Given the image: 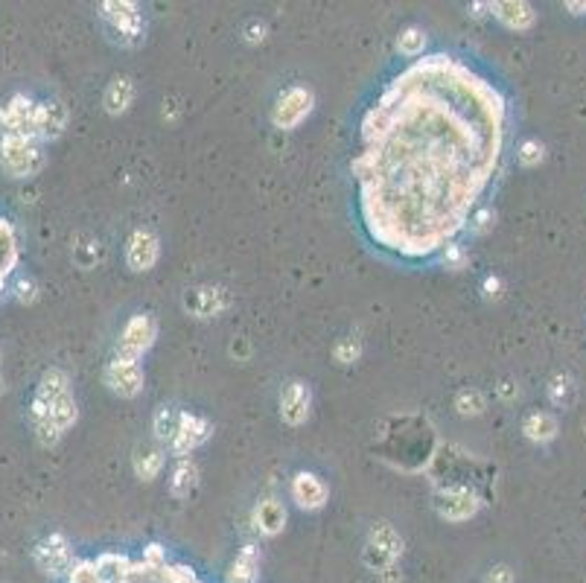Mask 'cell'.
<instances>
[{
    "label": "cell",
    "instance_id": "obj_1",
    "mask_svg": "<svg viewBox=\"0 0 586 583\" xmlns=\"http://www.w3.org/2000/svg\"><path fill=\"white\" fill-rule=\"evenodd\" d=\"M508 123L505 94L470 62L414 59L362 117L351 170L365 237L402 262L455 245L502 173Z\"/></svg>",
    "mask_w": 586,
    "mask_h": 583
},
{
    "label": "cell",
    "instance_id": "obj_2",
    "mask_svg": "<svg viewBox=\"0 0 586 583\" xmlns=\"http://www.w3.org/2000/svg\"><path fill=\"white\" fill-rule=\"evenodd\" d=\"M67 583H202V580L190 566L170 563L166 551L158 543H152L144 548L141 558H132L129 568L117 580H103L94 566V558H88L74 563V568L67 572Z\"/></svg>",
    "mask_w": 586,
    "mask_h": 583
},
{
    "label": "cell",
    "instance_id": "obj_3",
    "mask_svg": "<svg viewBox=\"0 0 586 583\" xmlns=\"http://www.w3.org/2000/svg\"><path fill=\"white\" fill-rule=\"evenodd\" d=\"M402 554V537L391 529L388 522L373 525L371 534H368V543H365V566L373 568L376 575L388 572V568H397V560Z\"/></svg>",
    "mask_w": 586,
    "mask_h": 583
},
{
    "label": "cell",
    "instance_id": "obj_4",
    "mask_svg": "<svg viewBox=\"0 0 586 583\" xmlns=\"http://www.w3.org/2000/svg\"><path fill=\"white\" fill-rule=\"evenodd\" d=\"M103 15L111 24V30L120 35L123 44H141L144 33H146V24H144V12L137 9L134 4H125V0H111V4H103Z\"/></svg>",
    "mask_w": 586,
    "mask_h": 583
},
{
    "label": "cell",
    "instance_id": "obj_5",
    "mask_svg": "<svg viewBox=\"0 0 586 583\" xmlns=\"http://www.w3.org/2000/svg\"><path fill=\"white\" fill-rule=\"evenodd\" d=\"M4 166L15 175H33L41 166V149L35 143V137L26 134H6L4 137Z\"/></svg>",
    "mask_w": 586,
    "mask_h": 583
},
{
    "label": "cell",
    "instance_id": "obj_6",
    "mask_svg": "<svg viewBox=\"0 0 586 583\" xmlns=\"http://www.w3.org/2000/svg\"><path fill=\"white\" fill-rule=\"evenodd\" d=\"M158 336V324H155V318L152 315H134L129 324H125L123 330V336H120V356L123 359H141L152 341H155Z\"/></svg>",
    "mask_w": 586,
    "mask_h": 583
},
{
    "label": "cell",
    "instance_id": "obj_7",
    "mask_svg": "<svg viewBox=\"0 0 586 583\" xmlns=\"http://www.w3.org/2000/svg\"><path fill=\"white\" fill-rule=\"evenodd\" d=\"M35 563L41 572L47 575H67L74 568V551H71V543H67V537L62 534H50L47 539H41L38 548H35Z\"/></svg>",
    "mask_w": 586,
    "mask_h": 583
},
{
    "label": "cell",
    "instance_id": "obj_8",
    "mask_svg": "<svg viewBox=\"0 0 586 583\" xmlns=\"http://www.w3.org/2000/svg\"><path fill=\"white\" fill-rule=\"evenodd\" d=\"M310 111H313V94L301 85H295L277 100V105L272 111V120H274L277 129H295Z\"/></svg>",
    "mask_w": 586,
    "mask_h": 583
},
{
    "label": "cell",
    "instance_id": "obj_9",
    "mask_svg": "<svg viewBox=\"0 0 586 583\" xmlns=\"http://www.w3.org/2000/svg\"><path fill=\"white\" fill-rule=\"evenodd\" d=\"M214 432V426L207 423L204 418H199V414H190V411H181V420H178V432L170 443V450L175 455H190L193 450H199L202 443L211 438Z\"/></svg>",
    "mask_w": 586,
    "mask_h": 583
},
{
    "label": "cell",
    "instance_id": "obj_10",
    "mask_svg": "<svg viewBox=\"0 0 586 583\" xmlns=\"http://www.w3.org/2000/svg\"><path fill=\"white\" fill-rule=\"evenodd\" d=\"M105 382L111 385V391L120 397H134L144 388V371L141 362L134 359H123L117 356L114 362L105 368Z\"/></svg>",
    "mask_w": 586,
    "mask_h": 583
},
{
    "label": "cell",
    "instance_id": "obj_11",
    "mask_svg": "<svg viewBox=\"0 0 586 583\" xmlns=\"http://www.w3.org/2000/svg\"><path fill=\"white\" fill-rule=\"evenodd\" d=\"M158 254H161L158 237H155V233H152V231L141 228V231H134V233H132V240H129V252H125V262H129V269H132V272H149V269L158 262Z\"/></svg>",
    "mask_w": 586,
    "mask_h": 583
},
{
    "label": "cell",
    "instance_id": "obj_12",
    "mask_svg": "<svg viewBox=\"0 0 586 583\" xmlns=\"http://www.w3.org/2000/svg\"><path fill=\"white\" fill-rule=\"evenodd\" d=\"M292 499L303 510H318L327 502V484L321 481L315 473H298L292 479Z\"/></svg>",
    "mask_w": 586,
    "mask_h": 583
},
{
    "label": "cell",
    "instance_id": "obj_13",
    "mask_svg": "<svg viewBox=\"0 0 586 583\" xmlns=\"http://www.w3.org/2000/svg\"><path fill=\"white\" fill-rule=\"evenodd\" d=\"M184 307L195 318H214L228 307V295H225V289H214V286L190 289L184 295Z\"/></svg>",
    "mask_w": 586,
    "mask_h": 583
},
{
    "label": "cell",
    "instance_id": "obj_14",
    "mask_svg": "<svg viewBox=\"0 0 586 583\" xmlns=\"http://www.w3.org/2000/svg\"><path fill=\"white\" fill-rule=\"evenodd\" d=\"M435 505H438L441 517L443 519H452V522L470 519L472 513L482 508V502L467 488H450V490L443 493V502H435Z\"/></svg>",
    "mask_w": 586,
    "mask_h": 583
},
{
    "label": "cell",
    "instance_id": "obj_15",
    "mask_svg": "<svg viewBox=\"0 0 586 583\" xmlns=\"http://www.w3.org/2000/svg\"><path fill=\"white\" fill-rule=\"evenodd\" d=\"M260 566H263L260 548L248 543V546H243L240 551H236L225 583H257L260 580Z\"/></svg>",
    "mask_w": 586,
    "mask_h": 583
},
{
    "label": "cell",
    "instance_id": "obj_16",
    "mask_svg": "<svg viewBox=\"0 0 586 583\" xmlns=\"http://www.w3.org/2000/svg\"><path fill=\"white\" fill-rule=\"evenodd\" d=\"M281 414H283V420L292 426H298L310 418V388H306L303 382L286 385V391L281 397Z\"/></svg>",
    "mask_w": 586,
    "mask_h": 583
},
{
    "label": "cell",
    "instance_id": "obj_17",
    "mask_svg": "<svg viewBox=\"0 0 586 583\" xmlns=\"http://www.w3.org/2000/svg\"><path fill=\"white\" fill-rule=\"evenodd\" d=\"M18 262V242H15V231H12L9 222L0 216V292H4L12 269Z\"/></svg>",
    "mask_w": 586,
    "mask_h": 583
},
{
    "label": "cell",
    "instance_id": "obj_18",
    "mask_svg": "<svg viewBox=\"0 0 586 583\" xmlns=\"http://www.w3.org/2000/svg\"><path fill=\"white\" fill-rule=\"evenodd\" d=\"M254 522H257L260 534H266V537L281 534L283 525H286V508L281 502H274V499H269V502H260V508L254 513Z\"/></svg>",
    "mask_w": 586,
    "mask_h": 583
},
{
    "label": "cell",
    "instance_id": "obj_19",
    "mask_svg": "<svg viewBox=\"0 0 586 583\" xmlns=\"http://www.w3.org/2000/svg\"><path fill=\"white\" fill-rule=\"evenodd\" d=\"M491 9L508 30H528L534 24V9L528 4H491Z\"/></svg>",
    "mask_w": 586,
    "mask_h": 583
},
{
    "label": "cell",
    "instance_id": "obj_20",
    "mask_svg": "<svg viewBox=\"0 0 586 583\" xmlns=\"http://www.w3.org/2000/svg\"><path fill=\"white\" fill-rule=\"evenodd\" d=\"M195 484H199V467H195L190 458H181V461L175 464V469H173L170 493L175 499H187L195 490Z\"/></svg>",
    "mask_w": 586,
    "mask_h": 583
},
{
    "label": "cell",
    "instance_id": "obj_21",
    "mask_svg": "<svg viewBox=\"0 0 586 583\" xmlns=\"http://www.w3.org/2000/svg\"><path fill=\"white\" fill-rule=\"evenodd\" d=\"M522 432H525V438H531L537 443H549L557 435V420L546 411H534V414H528V418H525Z\"/></svg>",
    "mask_w": 586,
    "mask_h": 583
},
{
    "label": "cell",
    "instance_id": "obj_22",
    "mask_svg": "<svg viewBox=\"0 0 586 583\" xmlns=\"http://www.w3.org/2000/svg\"><path fill=\"white\" fill-rule=\"evenodd\" d=\"M132 100H134V85H132L129 79H114L108 85V91H105L108 114H123V111L132 105Z\"/></svg>",
    "mask_w": 586,
    "mask_h": 583
},
{
    "label": "cell",
    "instance_id": "obj_23",
    "mask_svg": "<svg viewBox=\"0 0 586 583\" xmlns=\"http://www.w3.org/2000/svg\"><path fill=\"white\" fill-rule=\"evenodd\" d=\"M178 420H181V411H173V409H158L155 414V438L164 440L166 447L173 443L175 432H178Z\"/></svg>",
    "mask_w": 586,
    "mask_h": 583
},
{
    "label": "cell",
    "instance_id": "obj_24",
    "mask_svg": "<svg viewBox=\"0 0 586 583\" xmlns=\"http://www.w3.org/2000/svg\"><path fill=\"white\" fill-rule=\"evenodd\" d=\"M423 47H426V35H423V30H417V26L402 30L400 38H397V50L406 55V59H417V55H423Z\"/></svg>",
    "mask_w": 586,
    "mask_h": 583
},
{
    "label": "cell",
    "instance_id": "obj_25",
    "mask_svg": "<svg viewBox=\"0 0 586 583\" xmlns=\"http://www.w3.org/2000/svg\"><path fill=\"white\" fill-rule=\"evenodd\" d=\"M161 467H164V455H161V452H146L144 458L137 455V461H134L137 476L146 479V481H149V479H155Z\"/></svg>",
    "mask_w": 586,
    "mask_h": 583
},
{
    "label": "cell",
    "instance_id": "obj_26",
    "mask_svg": "<svg viewBox=\"0 0 586 583\" xmlns=\"http://www.w3.org/2000/svg\"><path fill=\"white\" fill-rule=\"evenodd\" d=\"M516 158H520V163H525V166H537L542 158H546V149H542L540 141H522L520 152H516Z\"/></svg>",
    "mask_w": 586,
    "mask_h": 583
},
{
    "label": "cell",
    "instance_id": "obj_27",
    "mask_svg": "<svg viewBox=\"0 0 586 583\" xmlns=\"http://www.w3.org/2000/svg\"><path fill=\"white\" fill-rule=\"evenodd\" d=\"M484 409V400L479 391H462L458 394V411L462 414H479Z\"/></svg>",
    "mask_w": 586,
    "mask_h": 583
},
{
    "label": "cell",
    "instance_id": "obj_28",
    "mask_svg": "<svg viewBox=\"0 0 586 583\" xmlns=\"http://www.w3.org/2000/svg\"><path fill=\"white\" fill-rule=\"evenodd\" d=\"M549 394H551V402L554 406H566L569 402V394H571V382L563 380V377H557L549 388Z\"/></svg>",
    "mask_w": 586,
    "mask_h": 583
},
{
    "label": "cell",
    "instance_id": "obj_29",
    "mask_svg": "<svg viewBox=\"0 0 586 583\" xmlns=\"http://www.w3.org/2000/svg\"><path fill=\"white\" fill-rule=\"evenodd\" d=\"M491 225H493V211H491V207H479V211L472 213V219H470V231L472 233H484Z\"/></svg>",
    "mask_w": 586,
    "mask_h": 583
},
{
    "label": "cell",
    "instance_id": "obj_30",
    "mask_svg": "<svg viewBox=\"0 0 586 583\" xmlns=\"http://www.w3.org/2000/svg\"><path fill=\"white\" fill-rule=\"evenodd\" d=\"M482 583H513V572L508 566H493L491 572L484 575Z\"/></svg>",
    "mask_w": 586,
    "mask_h": 583
},
{
    "label": "cell",
    "instance_id": "obj_31",
    "mask_svg": "<svg viewBox=\"0 0 586 583\" xmlns=\"http://www.w3.org/2000/svg\"><path fill=\"white\" fill-rule=\"evenodd\" d=\"M443 262H446V266H452V269H462L464 266V248L462 245H450L443 252Z\"/></svg>",
    "mask_w": 586,
    "mask_h": 583
},
{
    "label": "cell",
    "instance_id": "obj_32",
    "mask_svg": "<svg viewBox=\"0 0 586 583\" xmlns=\"http://www.w3.org/2000/svg\"><path fill=\"white\" fill-rule=\"evenodd\" d=\"M336 356H339V362H342V365H351V362H353V359L359 356V351H356V347H353L351 341H344V344H339Z\"/></svg>",
    "mask_w": 586,
    "mask_h": 583
}]
</instances>
